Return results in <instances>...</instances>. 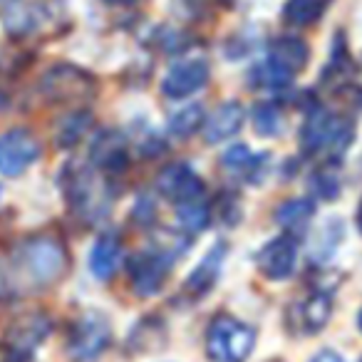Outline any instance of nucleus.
Returning <instances> with one entry per match:
<instances>
[{"instance_id": "obj_35", "label": "nucleus", "mask_w": 362, "mask_h": 362, "mask_svg": "<svg viewBox=\"0 0 362 362\" xmlns=\"http://www.w3.org/2000/svg\"><path fill=\"white\" fill-rule=\"evenodd\" d=\"M360 362H362V360H360Z\"/></svg>"}, {"instance_id": "obj_9", "label": "nucleus", "mask_w": 362, "mask_h": 362, "mask_svg": "<svg viewBox=\"0 0 362 362\" xmlns=\"http://www.w3.org/2000/svg\"><path fill=\"white\" fill-rule=\"evenodd\" d=\"M298 263V238L291 231L276 236L256 253V266L268 281H286Z\"/></svg>"}, {"instance_id": "obj_6", "label": "nucleus", "mask_w": 362, "mask_h": 362, "mask_svg": "<svg viewBox=\"0 0 362 362\" xmlns=\"http://www.w3.org/2000/svg\"><path fill=\"white\" fill-rule=\"evenodd\" d=\"M112 327L102 313L90 310L80 315L70 327L67 335V355L72 362H92L110 347Z\"/></svg>"}, {"instance_id": "obj_23", "label": "nucleus", "mask_w": 362, "mask_h": 362, "mask_svg": "<svg viewBox=\"0 0 362 362\" xmlns=\"http://www.w3.org/2000/svg\"><path fill=\"white\" fill-rule=\"evenodd\" d=\"M313 214H315V206H313L310 199H291V202H283L278 206L276 223L286 228V231H291V228L305 226V221Z\"/></svg>"}, {"instance_id": "obj_14", "label": "nucleus", "mask_w": 362, "mask_h": 362, "mask_svg": "<svg viewBox=\"0 0 362 362\" xmlns=\"http://www.w3.org/2000/svg\"><path fill=\"white\" fill-rule=\"evenodd\" d=\"M226 256H228L226 243L218 241L216 246H214L211 251H209L206 256L202 258V263L194 268L192 276H189L187 283H184V286H187V291L192 293L194 298H204L206 293L214 291L218 276H221V268H223V261H226Z\"/></svg>"}, {"instance_id": "obj_33", "label": "nucleus", "mask_w": 362, "mask_h": 362, "mask_svg": "<svg viewBox=\"0 0 362 362\" xmlns=\"http://www.w3.org/2000/svg\"><path fill=\"white\" fill-rule=\"evenodd\" d=\"M357 322H360V330H362V310H360V315H357Z\"/></svg>"}, {"instance_id": "obj_19", "label": "nucleus", "mask_w": 362, "mask_h": 362, "mask_svg": "<svg viewBox=\"0 0 362 362\" xmlns=\"http://www.w3.org/2000/svg\"><path fill=\"white\" fill-rule=\"evenodd\" d=\"M345 228H342L340 218H327L310 238V258L315 263H325L332 258V253L337 251V246L342 243Z\"/></svg>"}, {"instance_id": "obj_29", "label": "nucleus", "mask_w": 362, "mask_h": 362, "mask_svg": "<svg viewBox=\"0 0 362 362\" xmlns=\"http://www.w3.org/2000/svg\"><path fill=\"white\" fill-rule=\"evenodd\" d=\"M310 362H345L335 350H320L310 357Z\"/></svg>"}, {"instance_id": "obj_34", "label": "nucleus", "mask_w": 362, "mask_h": 362, "mask_svg": "<svg viewBox=\"0 0 362 362\" xmlns=\"http://www.w3.org/2000/svg\"><path fill=\"white\" fill-rule=\"evenodd\" d=\"M0 199H3V187H0Z\"/></svg>"}, {"instance_id": "obj_11", "label": "nucleus", "mask_w": 362, "mask_h": 362, "mask_svg": "<svg viewBox=\"0 0 362 362\" xmlns=\"http://www.w3.org/2000/svg\"><path fill=\"white\" fill-rule=\"evenodd\" d=\"M156 192L164 199L174 204L189 202L194 197L204 194V181L199 179V174L189 164H169L156 174Z\"/></svg>"}, {"instance_id": "obj_31", "label": "nucleus", "mask_w": 362, "mask_h": 362, "mask_svg": "<svg viewBox=\"0 0 362 362\" xmlns=\"http://www.w3.org/2000/svg\"><path fill=\"white\" fill-rule=\"evenodd\" d=\"M357 228L362 233V199H360V206H357Z\"/></svg>"}, {"instance_id": "obj_5", "label": "nucleus", "mask_w": 362, "mask_h": 362, "mask_svg": "<svg viewBox=\"0 0 362 362\" xmlns=\"http://www.w3.org/2000/svg\"><path fill=\"white\" fill-rule=\"evenodd\" d=\"M40 92L47 102L65 107H82L95 100L97 95V80L87 70L77 65H52L42 75Z\"/></svg>"}, {"instance_id": "obj_24", "label": "nucleus", "mask_w": 362, "mask_h": 362, "mask_svg": "<svg viewBox=\"0 0 362 362\" xmlns=\"http://www.w3.org/2000/svg\"><path fill=\"white\" fill-rule=\"evenodd\" d=\"M248 82L253 85V90H283L293 82V75L283 72L281 67H276L271 60L261 62L251 70Z\"/></svg>"}, {"instance_id": "obj_12", "label": "nucleus", "mask_w": 362, "mask_h": 362, "mask_svg": "<svg viewBox=\"0 0 362 362\" xmlns=\"http://www.w3.org/2000/svg\"><path fill=\"white\" fill-rule=\"evenodd\" d=\"M90 161L97 171L107 176H115L127 171L129 166V149H127V136L117 129H105L97 134L90 149Z\"/></svg>"}, {"instance_id": "obj_1", "label": "nucleus", "mask_w": 362, "mask_h": 362, "mask_svg": "<svg viewBox=\"0 0 362 362\" xmlns=\"http://www.w3.org/2000/svg\"><path fill=\"white\" fill-rule=\"evenodd\" d=\"M70 258L55 236H35L25 241L16 253V271L25 286L50 288L67 273Z\"/></svg>"}, {"instance_id": "obj_4", "label": "nucleus", "mask_w": 362, "mask_h": 362, "mask_svg": "<svg viewBox=\"0 0 362 362\" xmlns=\"http://www.w3.org/2000/svg\"><path fill=\"white\" fill-rule=\"evenodd\" d=\"M256 347V330L233 315H216L206 330V355L211 362H246Z\"/></svg>"}, {"instance_id": "obj_21", "label": "nucleus", "mask_w": 362, "mask_h": 362, "mask_svg": "<svg viewBox=\"0 0 362 362\" xmlns=\"http://www.w3.org/2000/svg\"><path fill=\"white\" fill-rule=\"evenodd\" d=\"M176 218H179L181 228L184 231H192V233H199L209 226L211 221V206H209L206 197H194L189 202H181L176 204Z\"/></svg>"}, {"instance_id": "obj_25", "label": "nucleus", "mask_w": 362, "mask_h": 362, "mask_svg": "<svg viewBox=\"0 0 362 362\" xmlns=\"http://www.w3.org/2000/svg\"><path fill=\"white\" fill-rule=\"evenodd\" d=\"M90 124H92L90 112H72V115L60 124V129H57V136H55L57 144H60L62 149L75 146L77 141L85 136V132L90 129Z\"/></svg>"}, {"instance_id": "obj_15", "label": "nucleus", "mask_w": 362, "mask_h": 362, "mask_svg": "<svg viewBox=\"0 0 362 362\" xmlns=\"http://www.w3.org/2000/svg\"><path fill=\"white\" fill-rule=\"evenodd\" d=\"M122 263V238L115 231L102 233L90 253V271L97 281H112Z\"/></svg>"}, {"instance_id": "obj_30", "label": "nucleus", "mask_w": 362, "mask_h": 362, "mask_svg": "<svg viewBox=\"0 0 362 362\" xmlns=\"http://www.w3.org/2000/svg\"><path fill=\"white\" fill-rule=\"evenodd\" d=\"M107 3H112V6H136V3H139V0H107Z\"/></svg>"}, {"instance_id": "obj_10", "label": "nucleus", "mask_w": 362, "mask_h": 362, "mask_svg": "<svg viewBox=\"0 0 362 362\" xmlns=\"http://www.w3.org/2000/svg\"><path fill=\"white\" fill-rule=\"evenodd\" d=\"M209 62L206 60H184L176 62L161 80V92L171 100H184V97L197 95L199 90H204L209 82Z\"/></svg>"}, {"instance_id": "obj_17", "label": "nucleus", "mask_w": 362, "mask_h": 362, "mask_svg": "<svg viewBox=\"0 0 362 362\" xmlns=\"http://www.w3.org/2000/svg\"><path fill=\"white\" fill-rule=\"evenodd\" d=\"M47 335H50V317L42 313H28L13 322L11 332H8V342L25 355L28 350L40 345Z\"/></svg>"}, {"instance_id": "obj_7", "label": "nucleus", "mask_w": 362, "mask_h": 362, "mask_svg": "<svg viewBox=\"0 0 362 362\" xmlns=\"http://www.w3.org/2000/svg\"><path fill=\"white\" fill-rule=\"evenodd\" d=\"M171 256L159 248L141 251L127 261V273H129L132 291L139 298H151L164 288V281L169 278Z\"/></svg>"}, {"instance_id": "obj_2", "label": "nucleus", "mask_w": 362, "mask_h": 362, "mask_svg": "<svg viewBox=\"0 0 362 362\" xmlns=\"http://www.w3.org/2000/svg\"><path fill=\"white\" fill-rule=\"evenodd\" d=\"M355 139V124L345 115L310 107L308 119L300 129V146L305 154H325L337 161Z\"/></svg>"}, {"instance_id": "obj_20", "label": "nucleus", "mask_w": 362, "mask_h": 362, "mask_svg": "<svg viewBox=\"0 0 362 362\" xmlns=\"http://www.w3.org/2000/svg\"><path fill=\"white\" fill-rule=\"evenodd\" d=\"M330 0H288L283 6V21L293 28L315 25L325 16Z\"/></svg>"}, {"instance_id": "obj_8", "label": "nucleus", "mask_w": 362, "mask_h": 362, "mask_svg": "<svg viewBox=\"0 0 362 362\" xmlns=\"http://www.w3.org/2000/svg\"><path fill=\"white\" fill-rule=\"evenodd\" d=\"M40 159V139L30 129H11L0 136V174L21 176Z\"/></svg>"}, {"instance_id": "obj_13", "label": "nucleus", "mask_w": 362, "mask_h": 362, "mask_svg": "<svg viewBox=\"0 0 362 362\" xmlns=\"http://www.w3.org/2000/svg\"><path fill=\"white\" fill-rule=\"evenodd\" d=\"M243 122H246V110H243L241 102H223V105H218L206 117V122H204V136H206L209 144L226 141L241 132Z\"/></svg>"}, {"instance_id": "obj_18", "label": "nucleus", "mask_w": 362, "mask_h": 362, "mask_svg": "<svg viewBox=\"0 0 362 362\" xmlns=\"http://www.w3.org/2000/svg\"><path fill=\"white\" fill-rule=\"evenodd\" d=\"M330 315H332V298L322 291L313 293L303 305L296 308V322L300 325V332H305V335L320 332L330 322Z\"/></svg>"}, {"instance_id": "obj_26", "label": "nucleus", "mask_w": 362, "mask_h": 362, "mask_svg": "<svg viewBox=\"0 0 362 362\" xmlns=\"http://www.w3.org/2000/svg\"><path fill=\"white\" fill-rule=\"evenodd\" d=\"M253 127L261 136H278L283 132V112L273 102H263L253 110Z\"/></svg>"}, {"instance_id": "obj_3", "label": "nucleus", "mask_w": 362, "mask_h": 362, "mask_svg": "<svg viewBox=\"0 0 362 362\" xmlns=\"http://www.w3.org/2000/svg\"><path fill=\"white\" fill-rule=\"evenodd\" d=\"M60 181L70 209L85 221H97L110 211L107 189L100 181V176L95 174V169L82 164H67Z\"/></svg>"}, {"instance_id": "obj_27", "label": "nucleus", "mask_w": 362, "mask_h": 362, "mask_svg": "<svg viewBox=\"0 0 362 362\" xmlns=\"http://www.w3.org/2000/svg\"><path fill=\"white\" fill-rule=\"evenodd\" d=\"M310 187H313V192L320 199H325V202L337 199V194H340V174H337V169H335V161L322 166V169H317L315 174L310 176Z\"/></svg>"}, {"instance_id": "obj_22", "label": "nucleus", "mask_w": 362, "mask_h": 362, "mask_svg": "<svg viewBox=\"0 0 362 362\" xmlns=\"http://www.w3.org/2000/svg\"><path fill=\"white\" fill-rule=\"evenodd\" d=\"M204 122H206V112L202 105H189L184 110H179L176 115H171L169 119V132L179 139H189L197 132L204 129Z\"/></svg>"}, {"instance_id": "obj_16", "label": "nucleus", "mask_w": 362, "mask_h": 362, "mask_svg": "<svg viewBox=\"0 0 362 362\" xmlns=\"http://www.w3.org/2000/svg\"><path fill=\"white\" fill-rule=\"evenodd\" d=\"M268 60L276 67H281L283 72L296 77L300 70H305L308 60H310V47H308L300 37L281 35L268 47Z\"/></svg>"}, {"instance_id": "obj_32", "label": "nucleus", "mask_w": 362, "mask_h": 362, "mask_svg": "<svg viewBox=\"0 0 362 362\" xmlns=\"http://www.w3.org/2000/svg\"><path fill=\"white\" fill-rule=\"evenodd\" d=\"M11 3H16V0H0V8H6V6H11Z\"/></svg>"}, {"instance_id": "obj_28", "label": "nucleus", "mask_w": 362, "mask_h": 362, "mask_svg": "<svg viewBox=\"0 0 362 362\" xmlns=\"http://www.w3.org/2000/svg\"><path fill=\"white\" fill-rule=\"evenodd\" d=\"M218 216H221L223 223H228V226H233V223H238V218H241V209H238V197L236 194H221L218 197Z\"/></svg>"}]
</instances>
